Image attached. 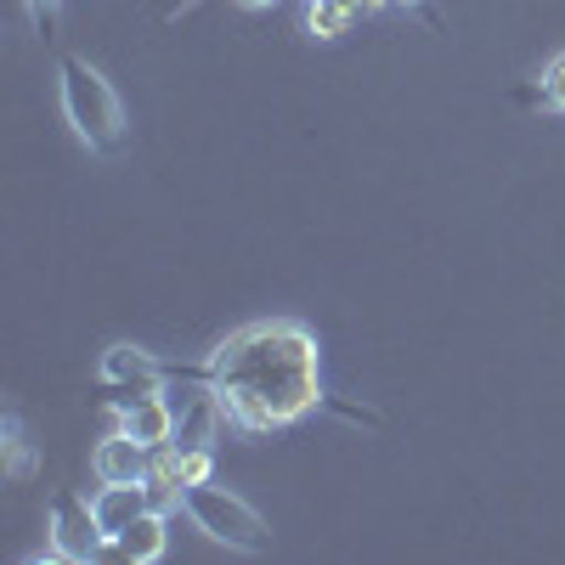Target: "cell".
<instances>
[{"label":"cell","mask_w":565,"mask_h":565,"mask_svg":"<svg viewBox=\"0 0 565 565\" xmlns=\"http://www.w3.org/2000/svg\"><path fill=\"white\" fill-rule=\"evenodd\" d=\"M97 380L108 391H119V402H136V396H159L164 391V367L148 351H136V345H108L103 362H97Z\"/></svg>","instance_id":"5"},{"label":"cell","mask_w":565,"mask_h":565,"mask_svg":"<svg viewBox=\"0 0 565 565\" xmlns=\"http://www.w3.org/2000/svg\"><path fill=\"white\" fill-rule=\"evenodd\" d=\"M29 7H34V12H40V7H45V0H29Z\"/></svg>","instance_id":"16"},{"label":"cell","mask_w":565,"mask_h":565,"mask_svg":"<svg viewBox=\"0 0 565 565\" xmlns=\"http://www.w3.org/2000/svg\"><path fill=\"white\" fill-rule=\"evenodd\" d=\"M396 7H418V0H396Z\"/></svg>","instance_id":"15"},{"label":"cell","mask_w":565,"mask_h":565,"mask_svg":"<svg viewBox=\"0 0 565 565\" xmlns=\"http://www.w3.org/2000/svg\"><path fill=\"white\" fill-rule=\"evenodd\" d=\"M543 103H548L554 114H565V52H554V57L543 63Z\"/></svg>","instance_id":"13"},{"label":"cell","mask_w":565,"mask_h":565,"mask_svg":"<svg viewBox=\"0 0 565 565\" xmlns=\"http://www.w3.org/2000/svg\"><path fill=\"white\" fill-rule=\"evenodd\" d=\"M362 18V0H306V34L311 40H340Z\"/></svg>","instance_id":"11"},{"label":"cell","mask_w":565,"mask_h":565,"mask_svg":"<svg viewBox=\"0 0 565 565\" xmlns=\"http://www.w3.org/2000/svg\"><path fill=\"white\" fill-rule=\"evenodd\" d=\"M114 559H130V565H159L170 554V514L164 509H141L136 521L108 543Z\"/></svg>","instance_id":"8"},{"label":"cell","mask_w":565,"mask_h":565,"mask_svg":"<svg viewBox=\"0 0 565 565\" xmlns=\"http://www.w3.org/2000/svg\"><path fill=\"white\" fill-rule=\"evenodd\" d=\"M108 424H119V430H130L141 447H170L175 441V430H181V413L164 402V391L159 396H136V402H114L108 407Z\"/></svg>","instance_id":"6"},{"label":"cell","mask_w":565,"mask_h":565,"mask_svg":"<svg viewBox=\"0 0 565 565\" xmlns=\"http://www.w3.org/2000/svg\"><path fill=\"white\" fill-rule=\"evenodd\" d=\"M90 476H97L103 487H125V481H141L148 476V447H141L130 430H114L90 447Z\"/></svg>","instance_id":"7"},{"label":"cell","mask_w":565,"mask_h":565,"mask_svg":"<svg viewBox=\"0 0 565 565\" xmlns=\"http://www.w3.org/2000/svg\"><path fill=\"white\" fill-rule=\"evenodd\" d=\"M90 503H97V521H103L108 543H114V537H119V532L136 521L141 509H153V503H148V487H141V481H125V487H103V481H97Z\"/></svg>","instance_id":"10"},{"label":"cell","mask_w":565,"mask_h":565,"mask_svg":"<svg viewBox=\"0 0 565 565\" xmlns=\"http://www.w3.org/2000/svg\"><path fill=\"white\" fill-rule=\"evenodd\" d=\"M141 487H148V503H153V509H164V514L181 509L186 476H181V447H175V441L148 452V476H141Z\"/></svg>","instance_id":"9"},{"label":"cell","mask_w":565,"mask_h":565,"mask_svg":"<svg viewBox=\"0 0 565 565\" xmlns=\"http://www.w3.org/2000/svg\"><path fill=\"white\" fill-rule=\"evenodd\" d=\"M63 114L74 125V136L85 148H114L119 130H125V108L114 97V85L90 68L85 57H63Z\"/></svg>","instance_id":"2"},{"label":"cell","mask_w":565,"mask_h":565,"mask_svg":"<svg viewBox=\"0 0 565 565\" xmlns=\"http://www.w3.org/2000/svg\"><path fill=\"white\" fill-rule=\"evenodd\" d=\"M238 7H249V12H266V7H277V0H238Z\"/></svg>","instance_id":"14"},{"label":"cell","mask_w":565,"mask_h":565,"mask_svg":"<svg viewBox=\"0 0 565 565\" xmlns=\"http://www.w3.org/2000/svg\"><path fill=\"white\" fill-rule=\"evenodd\" d=\"M181 514H186V521H193L210 543L244 548V554H260V548H266V521L255 514V503H244L238 492H226V487H215V481L186 487Z\"/></svg>","instance_id":"3"},{"label":"cell","mask_w":565,"mask_h":565,"mask_svg":"<svg viewBox=\"0 0 565 565\" xmlns=\"http://www.w3.org/2000/svg\"><path fill=\"white\" fill-rule=\"evenodd\" d=\"M210 391L232 430L271 436L322 402V345L295 317L244 322L210 356Z\"/></svg>","instance_id":"1"},{"label":"cell","mask_w":565,"mask_h":565,"mask_svg":"<svg viewBox=\"0 0 565 565\" xmlns=\"http://www.w3.org/2000/svg\"><path fill=\"white\" fill-rule=\"evenodd\" d=\"M52 554L68 559V565H90V559L108 554V532H103L90 498H74V492L52 498Z\"/></svg>","instance_id":"4"},{"label":"cell","mask_w":565,"mask_h":565,"mask_svg":"<svg viewBox=\"0 0 565 565\" xmlns=\"http://www.w3.org/2000/svg\"><path fill=\"white\" fill-rule=\"evenodd\" d=\"M175 447H181V441H175ZM181 476H186V487L215 481V447H181Z\"/></svg>","instance_id":"12"}]
</instances>
